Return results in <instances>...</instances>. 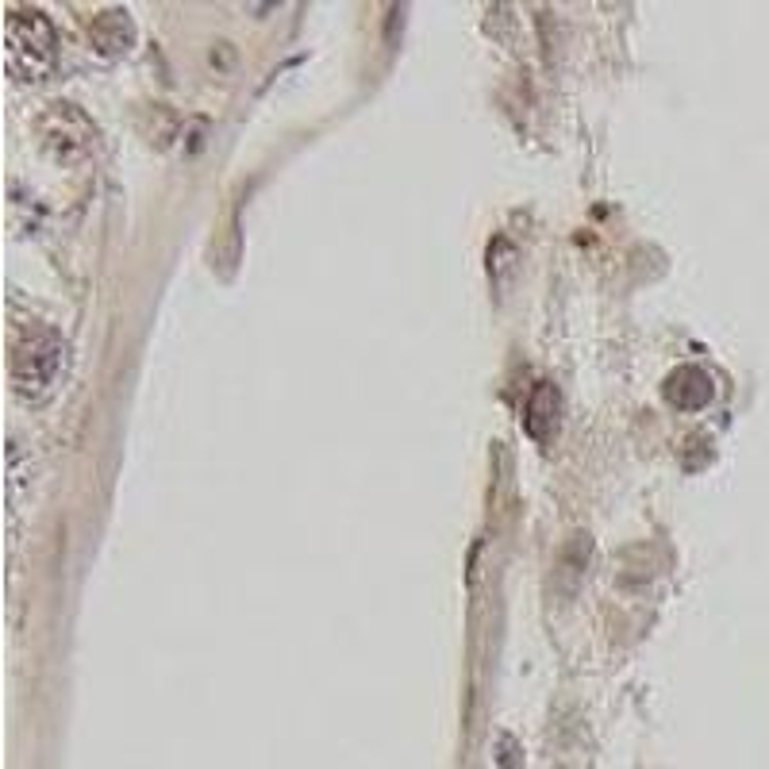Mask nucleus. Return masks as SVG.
Wrapping results in <instances>:
<instances>
[{
    "label": "nucleus",
    "mask_w": 769,
    "mask_h": 769,
    "mask_svg": "<svg viewBox=\"0 0 769 769\" xmlns=\"http://www.w3.org/2000/svg\"><path fill=\"white\" fill-rule=\"evenodd\" d=\"M62 370V343L54 339V335H39V339H31L27 347H20L16 354V385L24 389V393H43L50 381L58 377Z\"/></svg>",
    "instance_id": "obj_2"
},
{
    "label": "nucleus",
    "mask_w": 769,
    "mask_h": 769,
    "mask_svg": "<svg viewBox=\"0 0 769 769\" xmlns=\"http://www.w3.org/2000/svg\"><path fill=\"white\" fill-rule=\"evenodd\" d=\"M500 766L520 769V758H516V743H512V739H500Z\"/></svg>",
    "instance_id": "obj_4"
},
{
    "label": "nucleus",
    "mask_w": 769,
    "mask_h": 769,
    "mask_svg": "<svg viewBox=\"0 0 769 769\" xmlns=\"http://www.w3.org/2000/svg\"><path fill=\"white\" fill-rule=\"evenodd\" d=\"M666 397L677 408H704L712 400V377L704 370H696V366H685V370H677L670 377Z\"/></svg>",
    "instance_id": "obj_3"
},
{
    "label": "nucleus",
    "mask_w": 769,
    "mask_h": 769,
    "mask_svg": "<svg viewBox=\"0 0 769 769\" xmlns=\"http://www.w3.org/2000/svg\"><path fill=\"white\" fill-rule=\"evenodd\" d=\"M4 58L8 70L24 81H39L54 66V27L43 12H8Z\"/></svg>",
    "instance_id": "obj_1"
}]
</instances>
